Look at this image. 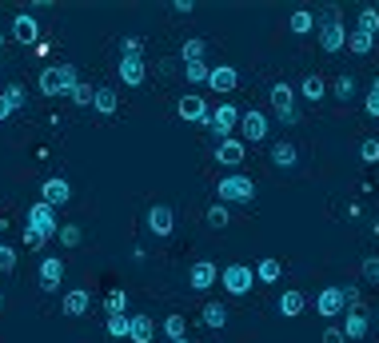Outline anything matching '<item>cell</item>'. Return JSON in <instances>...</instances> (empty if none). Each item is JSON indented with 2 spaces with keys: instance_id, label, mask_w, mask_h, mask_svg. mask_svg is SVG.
Listing matches in <instances>:
<instances>
[{
  "instance_id": "1",
  "label": "cell",
  "mask_w": 379,
  "mask_h": 343,
  "mask_svg": "<svg viewBox=\"0 0 379 343\" xmlns=\"http://www.w3.org/2000/svg\"><path fill=\"white\" fill-rule=\"evenodd\" d=\"M40 92L44 96H72V88L80 84L76 76V64H52V68H40Z\"/></svg>"
},
{
  "instance_id": "2",
  "label": "cell",
  "mask_w": 379,
  "mask_h": 343,
  "mask_svg": "<svg viewBox=\"0 0 379 343\" xmlns=\"http://www.w3.org/2000/svg\"><path fill=\"white\" fill-rule=\"evenodd\" d=\"M24 228H28V231H36V236H44V240H52V236L60 231L56 208H52V204H44V200L28 204V212H24Z\"/></svg>"
},
{
  "instance_id": "3",
  "label": "cell",
  "mask_w": 379,
  "mask_h": 343,
  "mask_svg": "<svg viewBox=\"0 0 379 343\" xmlns=\"http://www.w3.org/2000/svg\"><path fill=\"white\" fill-rule=\"evenodd\" d=\"M216 196H220V204H252L255 184L248 180V176H239V172H232V176H224V180L216 184Z\"/></svg>"
},
{
  "instance_id": "4",
  "label": "cell",
  "mask_w": 379,
  "mask_h": 343,
  "mask_svg": "<svg viewBox=\"0 0 379 343\" xmlns=\"http://www.w3.org/2000/svg\"><path fill=\"white\" fill-rule=\"evenodd\" d=\"M220 279H224V292H228V295H248V292H252L255 272L248 267V263H228V267L220 272Z\"/></svg>"
},
{
  "instance_id": "5",
  "label": "cell",
  "mask_w": 379,
  "mask_h": 343,
  "mask_svg": "<svg viewBox=\"0 0 379 343\" xmlns=\"http://www.w3.org/2000/svg\"><path fill=\"white\" fill-rule=\"evenodd\" d=\"M176 112H180V120H188V124H212V108H208V100L196 96V92H188V96L180 100Z\"/></svg>"
},
{
  "instance_id": "6",
  "label": "cell",
  "mask_w": 379,
  "mask_h": 343,
  "mask_svg": "<svg viewBox=\"0 0 379 343\" xmlns=\"http://www.w3.org/2000/svg\"><path fill=\"white\" fill-rule=\"evenodd\" d=\"M239 136H244V144H248V140H252V144H264V140H268V116L248 108V112L239 116Z\"/></svg>"
},
{
  "instance_id": "7",
  "label": "cell",
  "mask_w": 379,
  "mask_h": 343,
  "mask_svg": "<svg viewBox=\"0 0 379 343\" xmlns=\"http://www.w3.org/2000/svg\"><path fill=\"white\" fill-rule=\"evenodd\" d=\"M239 116H244V112H239L236 104H228V100H224L220 108L212 112V132H216V140H228V136L239 128Z\"/></svg>"
},
{
  "instance_id": "8",
  "label": "cell",
  "mask_w": 379,
  "mask_h": 343,
  "mask_svg": "<svg viewBox=\"0 0 379 343\" xmlns=\"http://www.w3.org/2000/svg\"><path fill=\"white\" fill-rule=\"evenodd\" d=\"M216 279H220V267H216L212 260H196L188 267V288H192V292H208Z\"/></svg>"
},
{
  "instance_id": "9",
  "label": "cell",
  "mask_w": 379,
  "mask_h": 343,
  "mask_svg": "<svg viewBox=\"0 0 379 343\" xmlns=\"http://www.w3.org/2000/svg\"><path fill=\"white\" fill-rule=\"evenodd\" d=\"M316 311L323 319H335V315H344L348 311V299H344V288H323L316 295Z\"/></svg>"
},
{
  "instance_id": "10",
  "label": "cell",
  "mask_w": 379,
  "mask_h": 343,
  "mask_svg": "<svg viewBox=\"0 0 379 343\" xmlns=\"http://www.w3.org/2000/svg\"><path fill=\"white\" fill-rule=\"evenodd\" d=\"M12 36L20 40V44L36 49V44H40V24H36V17H28V12H16V17H12Z\"/></svg>"
},
{
  "instance_id": "11",
  "label": "cell",
  "mask_w": 379,
  "mask_h": 343,
  "mask_svg": "<svg viewBox=\"0 0 379 343\" xmlns=\"http://www.w3.org/2000/svg\"><path fill=\"white\" fill-rule=\"evenodd\" d=\"M120 80L128 84V88H140L144 80H148V64H144V56H120Z\"/></svg>"
},
{
  "instance_id": "12",
  "label": "cell",
  "mask_w": 379,
  "mask_h": 343,
  "mask_svg": "<svg viewBox=\"0 0 379 343\" xmlns=\"http://www.w3.org/2000/svg\"><path fill=\"white\" fill-rule=\"evenodd\" d=\"M244 152H248V144H244L239 136H228V140H220V144H216V164H224V168H236V164H244Z\"/></svg>"
},
{
  "instance_id": "13",
  "label": "cell",
  "mask_w": 379,
  "mask_h": 343,
  "mask_svg": "<svg viewBox=\"0 0 379 343\" xmlns=\"http://www.w3.org/2000/svg\"><path fill=\"white\" fill-rule=\"evenodd\" d=\"M40 196H44V204H52V208H64V204L72 200V184L64 180V176H52V180H44Z\"/></svg>"
},
{
  "instance_id": "14",
  "label": "cell",
  "mask_w": 379,
  "mask_h": 343,
  "mask_svg": "<svg viewBox=\"0 0 379 343\" xmlns=\"http://www.w3.org/2000/svg\"><path fill=\"white\" fill-rule=\"evenodd\" d=\"M148 228L156 231L160 240H164V236H172V228H176L172 208H168V204H152V208H148Z\"/></svg>"
},
{
  "instance_id": "15",
  "label": "cell",
  "mask_w": 379,
  "mask_h": 343,
  "mask_svg": "<svg viewBox=\"0 0 379 343\" xmlns=\"http://www.w3.org/2000/svg\"><path fill=\"white\" fill-rule=\"evenodd\" d=\"M60 279H64V260L60 256L40 260V288H44V292H60Z\"/></svg>"
},
{
  "instance_id": "16",
  "label": "cell",
  "mask_w": 379,
  "mask_h": 343,
  "mask_svg": "<svg viewBox=\"0 0 379 343\" xmlns=\"http://www.w3.org/2000/svg\"><path fill=\"white\" fill-rule=\"evenodd\" d=\"M60 308H64V315H84V311L92 308V292H84V288H72V292H64V299H60Z\"/></svg>"
},
{
  "instance_id": "17",
  "label": "cell",
  "mask_w": 379,
  "mask_h": 343,
  "mask_svg": "<svg viewBox=\"0 0 379 343\" xmlns=\"http://www.w3.org/2000/svg\"><path fill=\"white\" fill-rule=\"evenodd\" d=\"M344 44H348V28L344 24H323L319 28V49L323 52H339Z\"/></svg>"
},
{
  "instance_id": "18",
  "label": "cell",
  "mask_w": 379,
  "mask_h": 343,
  "mask_svg": "<svg viewBox=\"0 0 379 343\" xmlns=\"http://www.w3.org/2000/svg\"><path fill=\"white\" fill-rule=\"evenodd\" d=\"M208 84H212L216 92H236L239 72H236L232 64H220V68H212V76H208Z\"/></svg>"
},
{
  "instance_id": "19",
  "label": "cell",
  "mask_w": 379,
  "mask_h": 343,
  "mask_svg": "<svg viewBox=\"0 0 379 343\" xmlns=\"http://www.w3.org/2000/svg\"><path fill=\"white\" fill-rule=\"evenodd\" d=\"M271 108H276V112L296 108V88H292L287 80H276V84H271Z\"/></svg>"
},
{
  "instance_id": "20",
  "label": "cell",
  "mask_w": 379,
  "mask_h": 343,
  "mask_svg": "<svg viewBox=\"0 0 379 343\" xmlns=\"http://www.w3.org/2000/svg\"><path fill=\"white\" fill-rule=\"evenodd\" d=\"M296 160H300V152H296V144H287V140H280V144H271V164L276 168H296Z\"/></svg>"
},
{
  "instance_id": "21",
  "label": "cell",
  "mask_w": 379,
  "mask_h": 343,
  "mask_svg": "<svg viewBox=\"0 0 379 343\" xmlns=\"http://www.w3.org/2000/svg\"><path fill=\"white\" fill-rule=\"evenodd\" d=\"M303 308H308L303 292H280V315L296 319V315H303Z\"/></svg>"
},
{
  "instance_id": "22",
  "label": "cell",
  "mask_w": 379,
  "mask_h": 343,
  "mask_svg": "<svg viewBox=\"0 0 379 343\" xmlns=\"http://www.w3.org/2000/svg\"><path fill=\"white\" fill-rule=\"evenodd\" d=\"M132 343H152L156 340V324L148 319V315H132V335H128Z\"/></svg>"
},
{
  "instance_id": "23",
  "label": "cell",
  "mask_w": 379,
  "mask_h": 343,
  "mask_svg": "<svg viewBox=\"0 0 379 343\" xmlns=\"http://www.w3.org/2000/svg\"><path fill=\"white\" fill-rule=\"evenodd\" d=\"M371 319H367L364 311H348V324H344V340H364Z\"/></svg>"
},
{
  "instance_id": "24",
  "label": "cell",
  "mask_w": 379,
  "mask_h": 343,
  "mask_svg": "<svg viewBox=\"0 0 379 343\" xmlns=\"http://www.w3.org/2000/svg\"><path fill=\"white\" fill-rule=\"evenodd\" d=\"M92 108H96L100 116H112V112H116V108H120V96H116V88H96Z\"/></svg>"
},
{
  "instance_id": "25",
  "label": "cell",
  "mask_w": 379,
  "mask_h": 343,
  "mask_svg": "<svg viewBox=\"0 0 379 343\" xmlns=\"http://www.w3.org/2000/svg\"><path fill=\"white\" fill-rule=\"evenodd\" d=\"M300 92H303V100H323L328 84H323V76H319V72H308V76L300 80Z\"/></svg>"
},
{
  "instance_id": "26",
  "label": "cell",
  "mask_w": 379,
  "mask_h": 343,
  "mask_svg": "<svg viewBox=\"0 0 379 343\" xmlns=\"http://www.w3.org/2000/svg\"><path fill=\"white\" fill-rule=\"evenodd\" d=\"M280 276H284V263L280 260H260L255 263V279H260V283H276Z\"/></svg>"
},
{
  "instance_id": "27",
  "label": "cell",
  "mask_w": 379,
  "mask_h": 343,
  "mask_svg": "<svg viewBox=\"0 0 379 343\" xmlns=\"http://www.w3.org/2000/svg\"><path fill=\"white\" fill-rule=\"evenodd\" d=\"M204 327H212V331L228 327V308L224 304H204Z\"/></svg>"
},
{
  "instance_id": "28",
  "label": "cell",
  "mask_w": 379,
  "mask_h": 343,
  "mask_svg": "<svg viewBox=\"0 0 379 343\" xmlns=\"http://www.w3.org/2000/svg\"><path fill=\"white\" fill-rule=\"evenodd\" d=\"M355 28L360 33H367V36H379V8H360V20H355Z\"/></svg>"
},
{
  "instance_id": "29",
  "label": "cell",
  "mask_w": 379,
  "mask_h": 343,
  "mask_svg": "<svg viewBox=\"0 0 379 343\" xmlns=\"http://www.w3.org/2000/svg\"><path fill=\"white\" fill-rule=\"evenodd\" d=\"M287 28H292L296 36H303V33H312V28H316V17H312L308 8H296V12H292V20H287Z\"/></svg>"
},
{
  "instance_id": "30",
  "label": "cell",
  "mask_w": 379,
  "mask_h": 343,
  "mask_svg": "<svg viewBox=\"0 0 379 343\" xmlns=\"http://www.w3.org/2000/svg\"><path fill=\"white\" fill-rule=\"evenodd\" d=\"M108 335L112 340H128V335H132V315H108Z\"/></svg>"
},
{
  "instance_id": "31",
  "label": "cell",
  "mask_w": 379,
  "mask_h": 343,
  "mask_svg": "<svg viewBox=\"0 0 379 343\" xmlns=\"http://www.w3.org/2000/svg\"><path fill=\"white\" fill-rule=\"evenodd\" d=\"M204 52H208L204 40H200V36H188L184 49H180V56H184V64H192V60H204Z\"/></svg>"
},
{
  "instance_id": "32",
  "label": "cell",
  "mask_w": 379,
  "mask_h": 343,
  "mask_svg": "<svg viewBox=\"0 0 379 343\" xmlns=\"http://www.w3.org/2000/svg\"><path fill=\"white\" fill-rule=\"evenodd\" d=\"M348 49L355 52V56H367V52L376 49V36H367V33H360V28H355V33L348 36Z\"/></svg>"
},
{
  "instance_id": "33",
  "label": "cell",
  "mask_w": 379,
  "mask_h": 343,
  "mask_svg": "<svg viewBox=\"0 0 379 343\" xmlns=\"http://www.w3.org/2000/svg\"><path fill=\"white\" fill-rule=\"evenodd\" d=\"M164 335L168 340H188V319L184 315H168L164 319Z\"/></svg>"
},
{
  "instance_id": "34",
  "label": "cell",
  "mask_w": 379,
  "mask_h": 343,
  "mask_svg": "<svg viewBox=\"0 0 379 343\" xmlns=\"http://www.w3.org/2000/svg\"><path fill=\"white\" fill-rule=\"evenodd\" d=\"M184 76H188V84H208L212 68H208L204 60H192V64H184Z\"/></svg>"
},
{
  "instance_id": "35",
  "label": "cell",
  "mask_w": 379,
  "mask_h": 343,
  "mask_svg": "<svg viewBox=\"0 0 379 343\" xmlns=\"http://www.w3.org/2000/svg\"><path fill=\"white\" fill-rule=\"evenodd\" d=\"M104 311H108V315H128V292H108Z\"/></svg>"
},
{
  "instance_id": "36",
  "label": "cell",
  "mask_w": 379,
  "mask_h": 343,
  "mask_svg": "<svg viewBox=\"0 0 379 343\" xmlns=\"http://www.w3.org/2000/svg\"><path fill=\"white\" fill-rule=\"evenodd\" d=\"M4 100H8V104H12V112L16 108H24V104H28V92H24V84H8V88H4Z\"/></svg>"
},
{
  "instance_id": "37",
  "label": "cell",
  "mask_w": 379,
  "mask_h": 343,
  "mask_svg": "<svg viewBox=\"0 0 379 343\" xmlns=\"http://www.w3.org/2000/svg\"><path fill=\"white\" fill-rule=\"evenodd\" d=\"M228 220H232V216H228V204L216 200V204L208 208V224H212V228H228Z\"/></svg>"
},
{
  "instance_id": "38",
  "label": "cell",
  "mask_w": 379,
  "mask_h": 343,
  "mask_svg": "<svg viewBox=\"0 0 379 343\" xmlns=\"http://www.w3.org/2000/svg\"><path fill=\"white\" fill-rule=\"evenodd\" d=\"M56 236H60L64 247H80V240H84V231H80L76 224H60V231H56Z\"/></svg>"
},
{
  "instance_id": "39",
  "label": "cell",
  "mask_w": 379,
  "mask_h": 343,
  "mask_svg": "<svg viewBox=\"0 0 379 343\" xmlns=\"http://www.w3.org/2000/svg\"><path fill=\"white\" fill-rule=\"evenodd\" d=\"M360 160L364 164H379V140L376 136H367L364 144H360Z\"/></svg>"
},
{
  "instance_id": "40",
  "label": "cell",
  "mask_w": 379,
  "mask_h": 343,
  "mask_svg": "<svg viewBox=\"0 0 379 343\" xmlns=\"http://www.w3.org/2000/svg\"><path fill=\"white\" fill-rule=\"evenodd\" d=\"M92 100H96V88H92V84L80 80L76 88H72V104H92Z\"/></svg>"
},
{
  "instance_id": "41",
  "label": "cell",
  "mask_w": 379,
  "mask_h": 343,
  "mask_svg": "<svg viewBox=\"0 0 379 343\" xmlns=\"http://www.w3.org/2000/svg\"><path fill=\"white\" fill-rule=\"evenodd\" d=\"M364 112L379 120V76L371 80V92H367V100H364Z\"/></svg>"
},
{
  "instance_id": "42",
  "label": "cell",
  "mask_w": 379,
  "mask_h": 343,
  "mask_svg": "<svg viewBox=\"0 0 379 343\" xmlns=\"http://www.w3.org/2000/svg\"><path fill=\"white\" fill-rule=\"evenodd\" d=\"M120 56H144V40H140V36H124V44H120Z\"/></svg>"
},
{
  "instance_id": "43",
  "label": "cell",
  "mask_w": 379,
  "mask_h": 343,
  "mask_svg": "<svg viewBox=\"0 0 379 343\" xmlns=\"http://www.w3.org/2000/svg\"><path fill=\"white\" fill-rule=\"evenodd\" d=\"M323 24H344V12H339V4H328L323 12H319V28Z\"/></svg>"
},
{
  "instance_id": "44",
  "label": "cell",
  "mask_w": 379,
  "mask_h": 343,
  "mask_svg": "<svg viewBox=\"0 0 379 343\" xmlns=\"http://www.w3.org/2000/svg\"><path fill=\"white\" fill-rule=\"evenodd\" d=\"M335 96L351 100V96H355V80H351V76H339V80H335Z\"/></svg>"
},
{
  "instance_id": "45",
  "label": "cell",
  "mask_w": 379,
  "mask_h": 343,
  "mask_svg": "<svg viewBox=\"0 0 379 343\" xmlns=\"http://www.w3.org/2000/svg\"><path fill=\"white\" fill-rule=\"evenodd\" d=\"M364 279L367 283H379V256H367L364 260Z\"/></svg>"
},
{
  "instance_id": "46",
  "label": "cell",
  "mask_w": 379,
  "mask_h": 343,
  "mask_svg": "<svg viewBox=\"0 0 379 343\" xmlns=\"http://www.w3.org/2000/svg\"><path fill=\"white\" fill-rule=\"evenodd\" d=\"M16 267V252L8 244H0V272H12Z\"/></svg>"
},
{
  "instance_id": "47",
  "label": "cell",
  "mask_w": 379,
  "mask_h": 343,
  "mask_svg": "<svg viewBox=\"0 0 379 343\" xmlns=\"http://www.w3.org/2000/svg\"><path fill=\"white\" fill-rule=\"evenodd\" d=\"M44 244H48L44 236H36V231H28V228H24V247H32V252H40Z\"/></svg>"
},
{
  "instance_id": "48",
  "label": "cell",
  "mask_w": 379,
  "mask_h": 343,
  "mask_svg": "<svg viewBox=\"0 0 379 343\" xmlns=\"http://www.w3.org/2000/svg\"><path fill=\"white\" fill-rule=\"evenodd\" d=\"M323 343H348L344 340V327H328V331H323Z\"/></svg>"
},
{
  "instance_id": "49",
  "label": "cell",
  "mask_w": 379,
  "mask_h": 343,
  "mask_svg": "<svg viewBox=\"0 0 379 343\" xmlns=\"http://www.w3.org/2000/svg\"><path fill=\"white\" fill-rule=\"evenodd\" d=\"M172 8L176 12H180V17H188L192 8H196V4H192V0H172Z\"/></svg>"
},
{
  "instance_id": "50",
  "label": "cell",
  "mask_w": 379,
  "mask_h": 343,
  "mask_svg": "<svg viewBox=\"0 0 379 343\" xmlns=\"http://www.w3.org/2000/svg\"><path fill=\"white\" fill-rule=\"evenodd\" d=\"M276 116H280L284 124H296V120H300V108H287V112H276Z\"/></svg>"
},
{
  "instance_id": "51",
  "label": "cell",
  "mask_w": 379,
  "mask_h": 343,
  "mask_svg": "<svg viewBox=\"0 0 379 343\" xmlns=\"http://www.w3.org/2000/svg\"><path fill=\"white\" fill-rule=\"evenodd\" d=\"M8 116H12V104L4 100V92H0V120H8Z\"/></svg>"
},
{
  "instance_id": "52",
  "label": "cell",
  "mask_w": 379,
  "mask_h": 343,
  "mask_svg": "<svg viewBox=\"0 0 379 343\" xmlns=\"http://www.w3.org/2000/svg\"><path fill=\"white\" fill-rule=\"evenodd\" d=\"M4 40H8V36H4V33H0V49H4Z\"/></svg>"
},
{
  "instance_id": "53",
  "label": "cell",
  "mask_w": 379,
  "mask_h": 343,
  "mask_svg": "<svg viewBox=\"0 0 379 343\" xmlns=\"http://www.w3.org/2000/svg\"><path fill=\"white\" fill-rule=\"evenodd\" d=\"M0 244H4V224H0Z\"/></svg>"
},
{
  "instance_id": "54",
  "label": "cell",
  "mask_w": 379,
  "mask_h": 343,
  "mask_svg": "<svg viewBox=\"0 0 379 343\" xmlns=\"http://www.w3.org/2000/svg\"><path fill=\"white\" fill-rule=\"evenodd\" d=\"M168 343H192V340H168Z\"/></svg>"
}]
</instances>
